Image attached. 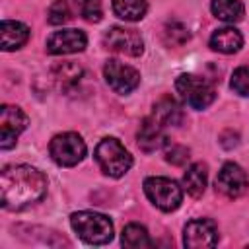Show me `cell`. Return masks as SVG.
<instances>
[{"instance_id": "6da1fadb", "label": "cell", "mask_w": 249, "mask_h": 249, "mask_svg": "<svg viewBox=\"0 0 249 249\" xmlns=\"http://www.w3.org/2000/svg\"><path fill=\"white\" fill-rule=\"evenodd\" d=\"M0 191L6 210H21L47 195V177L31 165H12L0 175Z\"/></svg>"}, {"instance_id": "7a4b0ae2", "label": "cell", "mask_w": 249, "mask_h": 249, "mask_svg": "<svg viewBox=\"0 0 249 249\" xmlns=\"http://www.w3.org/2000/svg\"><path fill=\"white\" fill-rule=\"evenodd\" d=\"M70 224L86 243L103 245L113 239V222L99 212H74L70 216Z\"/></svg>"}, {"instance_id": "3957f363", "label": "cell", "mask_w": 249, "mask_h": 249, "mask_svg": "<svg viewBox=\"0 0 249 249\" xmlns=\"http://www.w3.org/2000/svg\"><path fill=\"white\" fill-rule=\"evenodd\" d=\"M95 161L105 175L123 177L132 165V156L117 138H103L95 148Z\"/></svg>"}, {"instance_id": "277c9868", "label": "cell", "mask_w": 249, "mask_h": 249, "mask_svg": "<svg viewBox=\"0 0 249 249\" xmlns=\"http://www.w3.org/2000/svg\"><path fill=\"white\" fill-rule=\"evenodd\" d=\"M175 88L181 99L193 109H206L216 97L214 86L206 78L196 74H181L175 80Z\"/></svg>"}, {"instance_id": "5b68a950", "label": "cell", "mask_w": 249, "mask_h": 249, "mask_svg": "<svg viewBox=\"0 0 249 249\" xmlns=\"http://www.w3.org/2000/svg\"><path fill=\"white\" fill-rule=\"evenodd\" d=\"M86 142L82 140L80 134L76 132H62V134H56L51 144H49V154L51 158L62 165V167H72L76 163H80L84 158H86Z\"/></svg>"}, {"instance_id": "8992f818", "label": "cell", "mask_w": 249, "mask_h": 249, "mask_svg": "<svg viewBox=\"0 0 249 249\" xmlns=\"http://www.w3.org/2000/svg\"><path fill=\"white\" fill-rule=\"evenodd\" d=\"M144 193L150 202L163 212L175 210L183 200L181 187L167 177H148L144 181Z\"/></svg>"}, {"instance_id": "52a82bcc", "label": "cell", "mask_w": 249, "mask_h": 249, "mask_svg": "<svg viewBox=\"0 0 249 249\" xmlns=\"http://www.w3.org/2000/svg\"><path fill=\"white\" fill-rule=\"evenodd\" d=\"M27 126V115L18 105H2L0 109V148L8 150Z\"/></svg>"}, {"instance_id": "ba28073f", "label": "cell", "mask_w": 249, "mask_h": 249, "mask_svg": "<svg viewBox=\"0 0 249 249\" xmlns=\"http://www.w3.org/2000/svg\"><path fill=\"white\" fill-rule=\"evenodd\" d=\"M103 45L109 51L126 54V56H140L144 51V41L136 29H124V27H111L103 35Z\"/></svg>"}, {"instance_id": "9c48e42d", "label": "cell", "mask_w": 249, "mask_h": 249, "mask_svg": "<svg viewBox=\"0 0 249 249\" xmlns=\"http://www.w3.org/2000/svg\"><path fill=\"white\" fill-rule=\"evenodd\" d=\"M103 76L109 88L117 93H130L140 84V74L136 68L123 64L119 60H107L103 66Z\"/></svg>"}, {"instance_id": "30bf717a", "label": "cell", "mask_w": 249, "mask_h": 249, "mask_svg": "<svg viewBox=\"0 0 249 249\" xmlns=\"http://www.w3.org/2000/svg\"><path fill=\"white\" fill-rule=\"evenodd\" d=\"M216 191L220 195H224L226 198H237L241 196L247 187H249V181H247V175L245 171L237 165V163H224L222 169L218 171V177H216Z\"/></svg>"}, {"instance_id": "8fae6325", "label": "cell", "mask_w": 249, "mask_h": 249, "mask_svg": "<svg viewBox=\"0 0 249 249\" xmlns=\"http://www.w3.org/2000/svg\"><path fill=\"white\" fill-rule=\"evenodd\" d=\"M216 241H218V230L210 220H204V218L191 220L183 230V243L189 249L214 247Z\"/></svg>"}, {"instance_id": "7c38bea8", "label": "cell", "mask_w": 249, "mask_h": 249, "mask_svg": "<svg viewBox=\"0 0 249 249\" xmlns=\"http://www.w3.org/2000/svg\"><path fill=\"white\" fill-rule=\"evenodd\" d=\"M88 45V37L80 29H62L54 31L47 39V51L51 54H72L84 51Z\"/></svg>"}, {"instance_id": "4fadbf2b", "label": "cell", "mask_w": 249, "mask_h": 249, "mask_svg": "<svg viewBox=\"0 0 249 249\" xmlns=\"http://www.w3.org/2000/svg\"><path fill=\"white\" fill-rule=\"evenodd\" d=\"M138 146L144 152H156L158 148H161L165 144V136H163V126L154 119V117H146L140 123L138 134H136Z\"/></svg>"}, {"instance_id": "5bb4252c", "label": "cell", "mask_w": 249, "mask_h": 249, "mask_svg": "<svg viewBox=\"0 0 249 249\" xmlns=\"http://www.w3.org/2000/svg\"><path fill=\"white\" fill-rule=\"evenodd\" d=\"M0 35H2V49L4 51H16L25 45L29 39V27L21 21H12L4 19L0 25Z\"/></svg>"}, {"instance_id": "9a60e30c", "label": "cell", "mask_w": 249, "mask_h": 249, "mask_svg": "<svg viewBox=\"0 0 249 249\" xmlns=\"http://www.w3.org/2000/svg\"><path fill=\"white\" fill-rule=\"evenodd\" d=\"M243 45V37L241 33L235 29V27H222V29H216L210 37V47L218 53H224V54H231V53H237Z\"/></svg>"}, {"instance_id": "2e32d148", "label": "cell", "mask_w": 249, "mask_h": 249, "mask_svg": "<svg viewBox=\"0 0 249 249\" xmlns=\"http://www.w3.org/2000/svg\"><path fill=\"white\" fill-rule=\"evenodd\" d=\"M152 117L161 124V126H177L181 121H183V111L179 107V103L169 97V95H163L161 99L156 101L154 105V113Z\"/></svg>"}, {"instance_id": "e0dca14e", "label": "cell", "mask_w": 249, "mask_h": 249, "mask_svg": "<svg viewBox=\"0 0 249 249\" xmlns=\"http://www.w3.org/2000/svg\"><path fill=\"white\" fill-rule=\"evenodd\" d=\"M206 181H208V169L204 163H193L185 175H183V187L185 191L193 196V198H200L204 195L206 189Z\"/></svg>"}, {"instance_id": "ac0fdd59", "label": "cell", "mask_w": 249, "mask_h": 249, "mask_svg": "<svg viewBox=\"0 0 249 249\" xmlns=\"http://www.w3.org/2000/svg\"><path fill=\"white\" fill-rule=\"evenodd\" d=\"M82 78V68L76 62H62L53 68V80L62 91H70Z\"/></svg>"}, {"instance_id": "d6986e66", "label": "cell", "mask_w": 249, "mask_h": 249, "mask_svg": "<svg viewBox=\"0 0 249 249\" xmlns=\"http://www.w3.org/2000/svg\"><path fill=\"white\" fill-rule=\"evenodd\" d=\"M210 8L218 19L228 21V23L239 21L245 14V6L241 0H212Z\"/></svg>"}, {"instance_id": "ffe728a7", "label": "cell", "mask_w": 249, "mask_h": 249, "mask_svg": "<svg viewBox=\"0 0 249 249\" xmlns=\"http://www.w3.org/2000/svg\"><path fill=\"white\" fill-rule=\"evenodd\" d=\"M115 14L124 21H138L146 16V0H113Z\"/></svg>"}, {"instance_id": "44dd1931", "label": "cell", "mask_w": 249, "mask_h": 249, "mask_svg": "<svg viewBox=\"0 0 249 249\" xmlns=\"http://www.w3.org/2000/svg\"><path fill=\"white\" fill-rule=\"evenodd\" d=\"M121 241H123L124 247H130V249H142V247H150L152 245V239H150L146 228L140 226V224H128V226H124L123 235H121Z\"/></svg>"}, {"instance_id": "7402d4cb", "label": "cell", "mask_w": 249, "mask_h": 249, "mask_svg": "<svg viewBox=\"0 0 249 249\" xmlns=\"http://www.w3.org/2000/svg\"><path fill=\"white\" fill-rule=\"evenodd\" d=\"M189 39H191V33H189V29L181 21H175L173 19V21H167L165 23V27H163V41L169 47H181Z\"/></svg>"}, {"instance_id": "603a6c76", "label": "cell", "mask_w": 249, "mask_h": 249, "mask_svg": "<svg viewBox=\"0 0 249 249\" xmlns=\"http://www.w3.org/2000/svg\"><path fill=\"white\" fill-rule=\"evenodd\" d=\"M76 2V8L80 12V16L86 19V21H99L101 19V0H74Z\"/></svg>"}, {"instance_id": "cb8c5ba5", "label": "cell", "mask_w": 249, "mask_h": 249, "mask_svg": "<svg viewBox=\"0 0 249 249\" xmlns=\"http://www.w3.org/2000/svg\"><path fill=\"white\" fill-rule=\"evenodd\" d=\"M230 86L235 93L249 97V66H239L237 70H233Z\"/></svg>"}, {"instance_id": "d4e9b609", "label": "cell", "mask_w": 249, "mask_h": 249, "mask_svg": "<svg viewBox=\"0 0 249 249\" xmlns=\"http://www.w3.org/2000/svg\"><path fill=\"white\" fill-rule=\"evenodd\" d=\"M70 19V8L66 0H54L49 8V23L53 25H62Z\"/></svg>"}, {"instance_id": "484cf974", "label": "cell", "mask_w": 249, "mask_h": 249, "mask_svg": "<svg viewBox=\"0 0 249 249\" xmlns=\"http://www.w3.org/2000/svg\"><path fill=\"white\" fill-rule=\"evenodd\" d=\"M189 148L181 146V144H167L165 148V160L173 165H185L189 161Z\"/></svg>"}]
</instances>
